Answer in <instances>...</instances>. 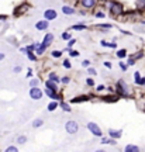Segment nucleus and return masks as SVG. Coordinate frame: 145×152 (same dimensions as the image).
Instances as JSON below:
<instances>
[{"label": "nucleus", "mask_w": 145, "mask_h": 152, "mask_svg": "<svg viewBox=\"0 0 145 152\" xmlns=\"http://www.w3.org/2000/svg\"><path fill=\"white\" fill-rule=\"evenodd\" d=\"M114 88H116V95L118 96V99H127V100L134 99V89L127 83L125 79H117Z\"/></svg>", "instance_id": "obj_1"}, {"label": "nucleus", "mask_w": 145, "mask_h": 152, "mask_svg": "<svg viewBox=\"0 0 145 152\" xmlns=\"http://www.w3.org/2000/svg\"><path fill=\"white\" fill-rule=\"evenodd\" d=\"M106 8H107V13H109V16L114 18V20H118L124 13H125V6H124V3H121L118 0H109V1H106Z\"/></svg>", "instance_id": "obj_2"}, {"label": "nucleus", "mask_w": 145, "mask_h": 152, "mask_svg": "<svg viewBox=\"0 0 145 152\" xmlns=\"http://www.w3.org/2000/svg\"><path fill=\"white\" fill-rule=\"evenodd\" d=\"M76 6H79L83 10H86V11H95L99 6V3H97V0H78V3H76Z\"/></svg>", "instance_id": "obj_3"}, {"label": "nucleus", "mask_w": 145, "mask_h": 152, "mask_svg": "<svg viewBox=\"0 0 145 152\" xmlns=\"http://www.w3.org/2000/svg\"><path fill=\"white\" fill-rule=\"evenodd\" d=\"M93 99H97L96 95H79V96H75L72 99L68 100L69 104H81V103H88Z\"/></svg>", "instance_id": "obj_4"}, {"label": "nucleus", "mask_w": 145, "mask_h": 152, "mask_svg": "<svg viewBox=\"0 0 145 152\" xmlns=\"http://www.w3.org/2000/svg\"><path fill=\"white\" fill-rule=\"evenodd\" d=\"M86 128H88V131L92 134L93 137H96V138H100V137H103V131H102V127L95 123V121H89L88 124H86Z\"/></svg>", "instance_id": "obj_5"}, {"label": "nucleus", "mask_w": 145, "mask_h": 152, "mask_svg": "<svg viewBox=\"0 0 145 152\" xmlns=\"http://www.w3.org/2000/svg\"><path fill=\"white\" fill-rule=\"evenodd\" d=\"M65 131H66L69 135L78 134V131H79V123L76 120H68L65 123Z\"/></svg>", "instance_id": "obj_6"}, {"label": "nucleus", "mask_w": 145, "mask_h": 152, "mask_svg": "<svg viewBox=\"0 0 145 152\" xmlns=\"http://www.w3.org/2000/svg\"><path fill=\"white\" fill-rule=\"evenodd\" d=\"M42 18L51 23V21H54V20H57L58 18V11L54 7L45 8V10L42 11Z\"/></svg>", "instance_id": "obj_7"}, {"label": "nucleus", "mask_w": 145, "mask_h": 152, "mask_svg": "<svg viewBox=\"0 0 145 152\" xmlns=\"http://www.w3.org/2000/svg\"><path fill=\"white\" fill-rule=\"evenodd\" d=\"M28 96L31 100L34 102H38V100H42V97H44V90L41 88H30L28 90Z\"/></svg>", "instance_id": "obj_8"}, {"label": "nucleus", "mask_w": 145, "mask_h": 152, "mask_svg": "<svg viewBox=\"0 0 145 152\" xmlns=\"http://www.w3.org/2000/svg\"><path fill=\"white\" fill-rule=\"evenodd\" d=\"M44 96H47L48 99L51 100H57V102H61V100H64V97H62V93H59V92H55V90H51L48 88H44Z\"/></svg>", "instance_id": "obj_9"}, {"label": "nucleus", "mask_w": 145, "mask_h": 152, "mask_svg": "<svg viewBox=\"0 0 145 152\" xmlns=\"http://www.w3.org/2000/svg\"><path fill=\"white\" fill-rule=\"evenodd\" d=\"M42 45H45L47 48H49L54 42H55V34L54 32H49V31H47L45 34H44V37H42Z\"/></svg>", "instance_id": "obj_10"}, {"label": "nucleus", "mask_w": 145, "mask_h": 152, "mask_svg": "<svg viewBox=\"0 0 145 152\" xmlns=\"http://www.w3.org/2000/svg\"><path fill=\"white\" fill-rule=\"evenodd\" d=\"M34 45H35L34 52H35V55L38 56V58H42V56L47 54L48 48H47L45 45H42V42H41V41H35V42H34Z\"/></svg>", "instance_id": "obj_11"}, {"label": "nucleus", "mask_w": 145, "mask_h": 152, "mask_svg": "<svg viewBox=\"0 0 145 152\" xmlns=\"http://www.w3.org/2000/svg\"><path fill=\"white\" fill-rule=\"evenodd\" d=\"M120 99H118V96L117 95H111V93H107V95H104V96H99V102H103V103H117Z\"/></svg>", "instance_id": "obj_12"}, {"label": "nucleus", "mask_w": 145, "mask_h": 152, "mask_svg": "<svg viewBox=\"0 0 145 152\" xmlns=\"http://www.w3.org/2000/svg\"><path fill=\"white\" fill-rule=\"evenodd\" d=\"M30 8H31V4H30V3H27V1H24V3H21L20 6H17V8L14 10V16H16V17L23 16V14L27 13Z\"/></svg>", "instance_id": "obj_13"}, {"label": "nucleus", "mask_w": 145, "mask_h": 152, "mask_svg": "<svg viewBox=\"0 0 145 152\" xmlns=\"http://www.w3.org/2000/svg\"><path fill=\"white\" fill-rule=\"evenodd\" d=\"M34 27H35V30L37 31H47L49 28V21H47V20H44V18H40V20H37L35 21V24H34Z\"/></svg>", "instance_id": "obj_14"}, {"label": "nucleus", "mask_w": 145, "mask_h": 152, "mask_svg": "<svg viewBox=\"0 0 145 152\" xmlns=\"http://www.w3.org/2000/svg\"><path fill=\"white\" fill-rule=\"evenodd\" d=\"M61 11H62L64 16H75L78 10H76V7L72 6V4H64V6L61 7Z\"/></svg>", "instance_id": "obj_15"}, {"label": "nucleus", "mask_w": 145, "mask_h": 152, "mask_svg": "<svg viewBox=\"0 0 145 152\" xmlns=\"http://www.w3.org/2000/svg\"><path fill=\"white\" fill-rule=\"evenodd\" d=\"M113 28L114 25L111 23H99V24H96V30H99V32H102V34H107Z\"/></svg>", "instance_id": "obj_16"}, {"label": "nucleus", "mask_w": 145, "mask_h": 152, "mask_svg": "<svg viewBox=\"0 0 145 152\" xmlns=\"http://www.w3.org/2000/svg\"><path fill=\"white\" fill-rule=\"evenodd\" d=\"M107 135L113 139H120L123 137V130H118V128H109L107 131Z\"/></svg>", "instance_id": "obj_17"}, {"label": "nucleus", "mask_w": 145, "mask_h": 152, "mask_svg": "<svg viewBox=\"0 0 145 152\" xmlns=\"http://www.w3.org/2000/svg\"><path fill=\"white\" fill-rule=\"evenodd\" d=\"M134 10L139 14H145V0H134Z\"/></svg>", "instance_id": "obj_18"}, {"label": "nucleus", "mask_w": 145, "mask_h": 152, "mask_svg": "<svg viewBox=\"0 0 145 152\" xmlns=\"http://www.w3.org/2000/svg\"><path fill=\"white\" fill-rule=\"evenodd\" d=\"M114 55H116V58H117L118 61H124V59H127V56H128V51H127V48H117Z\"/></svg>", "instance_id": "obj_19"}, {"label": "nucleus", "mask_w": 145, "mask_h": 152, "mask_svg": "<svg viewBox=\"0 0 145 152\" xmlns=\"http://www.w3.org/2000/svg\"><path fill=\"white\" fill-rule=\"evenodd\" d=\"M99 44L103 47V48H110V49H117L118 48V44L116 41H106V40H100Z\"/></svg>", "instance_id": "obj_20"}, {"label": "nucleus", "mask_w": 145, "mask_h": 152, "mask_svg": "<svg viewBox=\"0 0 145 152\" xmlns=\"http://www.w3.org/2000/svg\"><path fill=\"white\" fill-rule=\"evenodd\" d=\"M99 139H100V144H103V145H111V146H116L117 145V139H113V138H110L109 135L100 137Z\"/></svg>", "instance_id": "obj_21"}, {"label": "nucleus", "mask_w": 145, "mask_h": 152, "mask_svg": "<svg viewBox=\"0 0 145 152\" xmlns=\"http://www.w3.org/2000/svg\"><path fill=\"white\" fill-rule=\"evenodd\" d=\"M88 28V24H85V23H76L69 27V30H73V31H86Z\"/></svg>", "instance_id": "obj_22"}, {"label": "nucleus", "mask_w": 145, "mask_h": 152, "mask_svg": "<svg viewBox=\"0 0 145 152\" xmlns=\"http://www.w3.org/2000/svg\"><path fill=\"white\" fill-rule=\"evenodd\" d=\"M47 79L51 80V82H55V83H61V76L58 75L57 72H54V71H51V72H48V75H47Z\"/></svg>", "instance_id": "obj_23"}, {"label": "nucleus", "mask_w": 145, "mask_h": 152, "mask_svg": "<svg viewBox=\"0 0 145 152\" xmlns=\"http://www.w3.org/2000/svg\"><path fill=\"white\" fill-rule=\"evenodd\" d=\"M44 86H45V88H48V89H51V90L59 92V85L55 83V82H51V80H48V79L44 80Z\"/></svg>", "instance_id": "obj_24"}, {"label": "nucleus", "mask_w": 145, "mask_h": 152, "mask_svg": "<svg viewBox=\"0 0 145 152\" xmlns=\"http://www.w3.org/2000/svg\"><path fill=\"white\" fill-rule=\"evenodd\" d=\"M59 109H61L62 111H65V113H72V107H71V104L68 103V102H65V99L59 102Z\"/></svg>", "instance_id": "obj_25"}, {"label": "nucleus", "mask_w": 145, "mask_h": 152, "mask_svg": "<svg viewBox=\"0 0 145 152\" xmlns=\"http://www.w3.org/2000/svg\"><path fill=\"white\" fill-rule=\"evenodd\" d=\"M59 109V102H57V100H51L48 104H47V110H48L49 113H54L55 110H58Z\"/></svg>", "instance_id": "obj_26"}, {"label": "nucleus", "mask_w": 145, "mask_h": 152, "mask_svg": "<svg viewBox=\"0 0 145 152\" xmlns=\"http://www.w3.org/2000/svg\"><path fill=\"white\" fill-rule=\"evenodd\" d=\"M123 152H141V148L135 144H127L124 146V151Z\"/></svg>", "instance_id": "obj_27"}, {"label": "nucleus", "mask_w": 145, "mask_h": 152, "mask_svg": "<svg viewBox=\"0 0 145 152\" xmlns=\"http://www.w3.org/2000/svg\"><path fill=\"white\" fill-rule=\"evenodd\" d=\"M62 55H64V51L62 49H52L49 52L51 59H59V58H62Z\"/></svg>", "instance_id": "obj_28"}, {"label": "nucleus", "mask_w": 145, "mask_h": 152, "mask_svg": "<svg viewBox=\"0 0 145 152\" xmlns=\"http://www.w3.org/2000/svg\"><path fill=\"white\" fill-rule=\"evenodd\" d=\"M41 83H42V79H41V78H31L30 82H28L30 88H40Z\"/></svg>", "instance_id": "obj_29"}, {"label": "nucleus", "mask_w": 145, "mask_h": 152, "mask_svg": "<svg viewBox=\"0 0 145 152\" xmlns=\"http://www.w3.org/2000/svg\"><path fill=\"white\" fill-rule=\"evenodd\" d=\"M132 58L135 59V61H144V58H145V52H144V49H138L135 54H132Z\"/></svg>", "instance_id": "obj_30"}, {"label": "nucleus", "mask_w": 145, "mask_h": 152, "mask_svg": "<svg viewBox=\"0 0 145 152\" xmlns=\"http://www.w3.org/2000/svg\"><path fill=\"white\" fill-rule=\"evenodd\" d=\"M85 85L88 86L89 89H93L95 86H96V80H95V78H92V76H88L86 79H85Z\"/></svg>", "instance_id": "obj_31"}, {"label": "nucleus", "mask_w": 145, "mask_h": 152, "mask_svg": "<svg viewBox=\"0 0 145 152\" xmlns=\"http://www.w3.org/2000/svg\"><path fill=\"white\" fill-rule=\"evenodd\" d=\"M93 14H95V17L96 18H100V20H103V18H106V11L103 10V8H96L95 11H93Z\"/></svg>", "instance_id": "obj_32"}, {"label": "nucleus", "mask_w": 145, "mask_h": 152, "mask_svg": "<svg viewBox=\"0 0 145 152\" xmlns=\"http://www.w3.org/2000/svg\"><path fill=\"white\" fill-rule=\"evenodd\" d=\"M25 56H27V59H28L30 62H38V59H40L38 56L35 55V52H34V51H28V52L25 54Z\"/></svg>", "instance_id": "obj_33"}, {"label": "nucleus", "mask_w": 145, "mask_h": 152, "mask_svg": "<svg viewBox=\"0 0 145 152\" xmlns=\"http://www.w3.org/2000/svg\"><path fill=\"white\" fill-rule=\"evenodd\" d=\"M72 38V32H71V30H65V31H62L61 32V40L62 41H69Z\"/></svg>", "instance_id": "obj_34"}, {"label": "nucleus", "mask_w": 145, "mask_h": 152, "mask_svg": "<svg viewBox=\"0 0 145 152\" xmlns=\"http://www.w3.org/2000/svg\"><path fill=\"white\" fill-rule=\"evenodd\" d=\"M61 65H62V68H64V69H66V71H71V69H72V62H71V58H65Z\"/></svg>", "instance_id": "obj_35"}, {"label": "nucleus", "mask_w": 145, "mask_h": 152, "mask_svg": "<svg viewBox=\"0 0 145 152\" xmlns=\"http://www.w3.org/2000/svg\"><path fill=\"white\" fill-rule=\"evenodd\" d=\"M93 90H95L96 95H100V93H103L106 90V85L104 83H99V85H96V86L93 88Z\"/></svg>", "instance_id": "obj_36"}, {"label": "nucleus", "mask_w": 145, "mask_h": 152, "mask_svg": "<svg viewBox=\"0 0 145 152\" xmlns=\"http://www.w3.org/2000/svg\"><path fill=\"white\" fill-rule=\"evenodd\" d=\"M42 125H44V120H42V118H35V120L31 121L32 128H41Z\"/></svg>", "instance_id": "obj_37"}, {"label": "nucleus", "mask_w": 145, "mask_h": 152, "mask_svg": "<svg viewBox=\"0 0 145 152\" xmlns=\"http://www.w3.org/2000/svg\"><path fill=\"white\" fill-rule=\"evenodd\" d=\"M125 64L128 65V68H131V66H135V65H137V61L132 58V54H128V56H127V61H125Z\"/></svg>", "instance_id": "obj_38"}, {"label": "nucleus", "mask_w": 145, "mask_h": 152, "mask_svg": "<svg viewBox=\"0 0 145 152\" xmlns=\"http://www.w3.org/2000/svg\"><path fill=\"white\" fill-rule=\"evenodd\" d=\"M141 76H142V73L139 72V71H135V72L132 73V80H134V85L135 86H138V82L141 79Z\"/></svg>", "instance_id": "obj_39"}, {"label": "nucleus", "mask_w": 145, "mask_h": 152, "mask_svg": "<svg viewBox=\"0 0 145 152\" xmlns=\"http://www.w3.org/2000/svg\"><path fill=\"white\" fill-rule=\"evenodd\" d=\"M72 82V78L69 76V75H65V76H61V83L64 85V86H68L69 83Z\"/></svg>", "instance_id": "obj_40"}, {"label": "nucleus", "mask_w": 145, "mask_h": 152, "mask_svg": "<svg viewBox=\"0 0 145 152\" xmlns=\"http://www.w3.org/2000/svg\"><path fill=\"white\" fill-rule=\"evenodd\" d=\"M132 28H134V31L138 32V34H145V27H144V25H141L139 23H138V24H135Z\"/></svg>", "instance_id": "obj_41"}, {"label": "nucleus", "mask_w": 145, "mask_h": 152, "mask_svg": "<svg viewBox=\"0 0 145 152\" xmlns=\"http://www.w3.org/2000/svg\"><path fill=\"white\" fill-rule=\"evenodd\" d=\"M68 54H69V58H79V56H81V52H79L78 49H75V48L69 49Z\"/></svg>", "instance_id": "obj_42"}, {"label": "nucleus", "mask_w": 145, "mask_h": 152, "mask_svg": "<svg viewBox=\"0 0 145 152\" xmlns=\"http://www.w3.org/2000/svg\"><path fill=\"white\" fill-rule=\"evenodd\" d=\"M118 69L121 72H127L128 71V65L125 64V61H118Z\"/></svg>", "instance_id": "obj_43"}, {"label": "nucleus", "mask_w": 145, "mask_h": 152, "mask_svg": "<svg viewBox=\"0 0 145 152\" xmlns=\"http://www.w3.org/2000/svg\"><path fill=\"white\" fill-rule=\"evenodd\" d=\"M76 44H78V40H76V38H71V40L69 41H66V48H69V49H72L73 47H75V45H76Z\"/></svg>", "instance_id": "obj_44"}, {"label": "nucleus", "mask_w": 145, "mask_h": 152, "mask_svg": "<svg viewBox=\"0 0 145 152\" xmlns=\"http://www.w3.org/2000/svg\"><path fill=\"white\" fill-rule=\"evenodd\" d=\"M86 73H88V76H92V78L97 76V71L93 68V66H89L88 69H86Z\"/></svg>", "instance_id": "obj_45"}, {"label": "nucleus", "mask_w": 145, "mask_h": 152, "mask_svg": "<svg viewBox=\"0 0 145 152\" xmlns=\"http://www.w3.org/2000/svg\"><path fill=\"white\" fill-rule=\"evenodd\" d=\"M27 141H28L27 135H18V137H17V144L24 145V144H27Z\"/></svg>", "instance_id": "obj_46"}, {"label": "nucleus", "mask_w": 145, "mask_h": 152, "mask_svg": "<svg viewBox=\"0 0 145 152\" xmlns=\"http://www.w3.org/2000/svg\"><path fill=\"white\" fill-rule=\"evenodd\" d=\"M90 65H92V61H90V59H83V61L81 62V66L83 68V69H88Z\"/></svg>", "instance_id": "obj_47"}, {"label": "nucleus", "mask_w": 145, "mask_h": 152, "mask_svg": "<svg viewBox=\"0 0 145 152\" xmlns=\"http://www.w3.org/2000/svg\"><path fill=\"white\" fill-rule=\"evenodd\" d=\"M103 66H104V69H107V71H111L113 69V62L111 61H104L103 62Z\"/></svg>", "instance_id": "obj_48"}, {"label": "nucleus", "mask_w": 145, "mask_h": 152, "mask_svg": "<svg viewBox=\"0 0 145 152\" xmlns=\"http://www.w3.org/2000/svg\"><path fill=\"white\" fill-rule=\"evenodd\" d=\"M34 78V71H32V68H27V75H25V79H31Z\"/></svg>", "instance_id": "obj_49"}, {"label": "nucleus", "mask_w": 145, "mask_h": 152, "mask_svg": "<svg viewBox=\"0 0 145 152\" xmlns=\"http://www.w3.org/2000/svg\"><path fill=\"white\" fill-rule=\"evenodd\" d=\"M4 152H20V151H18V148H17V146H14V145H10V146H7V148L4 149Z\"/></svg>", "instance_id": "obj_50"}, {"label": "nucleus", "mask_w": 145, "mask_h": 152, "mask_svg": "<svg viewBox=\"0 0 145 152\" xmlns=\"http://www.w3.org/2000/svg\"><path fill=\"white\" fill-rule=\"evenodd\" d=\"M106 92H107V93H111V95H116V88H114L113 85L106 86Z\"/></svg>", "instance_id": "obj_51"}, {"label": "nucleus", "mask_w": 145, "mask_h": 152, "mask_svg": "<svg viewBox=\"0 0 145 152\" xmlns=\"http://www.w3.org/2000/svg\"><path fill=\"white\" fill-rule=\"evenodd\" d=\"M21 71H23V66H21V65H16V66L13 68V73H16V75H18Z\"/></svg>", "instance_id": "obj_52"}, {"label": "nucleus", "mask_w": 145, "mask_h": 152, "mask_svg": "<svg viewBox=\"0 0 145 152\" xmlns=\"http://www.w3.org/2000/svg\"><path fill=\"white\" fill-rule=\"evenodd\" d=\"M138 88H145V75L141 76V79L138 82Z\"/></svg>", "instance_id": "obj_53"}, {"label": "nucleus", "mask_w": 145, "mask_h": 152, "mask_svg": "<svg viewBox=\"0 0 145 152\" xmlns=\"http://www.w3.org/2000/svg\"><path fill=\"white\" fill-rule=\"evenodd\" d=\"M120 34H121V35H127V37H132V32H131V31H127V30H121V28H120Z\"/></svg>", "instance_id": "obj_54"}, {"label": "nucleus", "mask_w": 145, "mask_h": 152, "mask_svg": "<svg viewBox=\"0 0 145 152\" xmlns=\"http://www.w3.org/2000/svg\"><path fill=\"white\" fill-rule=\"evenodd\" d=\"M8 17L7 14H0V21H4V20H7Z\"/></svg>", "instance_id": "obj_55"}, {"label": "nucleus", "mask_w": 145, "mask_h": 152, "mask_svg": "<svg viewBox=\"0 0 145 152\" xmlns=\"http://www.w3.org/2000/svg\"><path fill=\"white\" fill-rule=\"evenodd\" d=\"M20 52H21V54H27V48H25V47H20Z\"/></svg>", "instance_id": "obj_56"}, {"label": "nucleus", "mask_w": 145, "mask_h": 152, "mask_svg": "<svg viewBox=\"0 0 145 152\" xmlns=\"http://www.w3.org/2000/svg\"><path fill=\"white\" fill-rule=\"evenodd\" d=\"M4 58H6V54L4 52H0V61H4Z\"/></svg>", "instance_id": "obj_57"}, {"label": "nucleus", "mask_w": 145, "mask_h": 152, "mask_svg": "<svg viewBox=\"0 0 145 152\" xmlns=\"http://www.w3.org/2000/svg\"><path fill=\"white\" fill-rule=\"evenodd\" d=\"M138 23H139V24H141V25H144V27H145V18H144V17H142V18H141V20H139Z\"/></svg>", "instance_id": "obj_58"}, {"label": "nucleus", "mask_w": 145, "mask_h": 152, "mask_svg": "<svg viewBox=\"0 0 145 152\" xmlns=\"http://www.w3.org/2000/svg\"><path fill=\"white\" fill-rule=\"evenodd\" d=\"M95 152H107V151H106V149H102V148H100V149H96Z\"/></svg>", "instance_id": "obj_59"}, {"label": "nucleus", "mask_w": 145, "mask_h": 152, "mask_svg": "<svg viewBox=\"0 0 145 152\" xmlns=\"http://www.w3.org/2000/svg\"><path fill=\"white\" fill-rule=\"evenodd\" d=\"M106 1H109V0H97V3H106Z\"/></svg>", "instance_id": "obj_60"}, {"label": "nucleus", "mask_w": 145, "mask_h": 152, "mask_svg": "<svg viewBox=\"0 0 145 152\" xmlns=\"http://www.w3.org/2000/svg\"><path fill=\"white\" fill-rule=\"evenodd\" d=\"M142 110H145V104H144V107H142Z\"/></svg>", "instance_id": "obj_61"}]
</instances>
